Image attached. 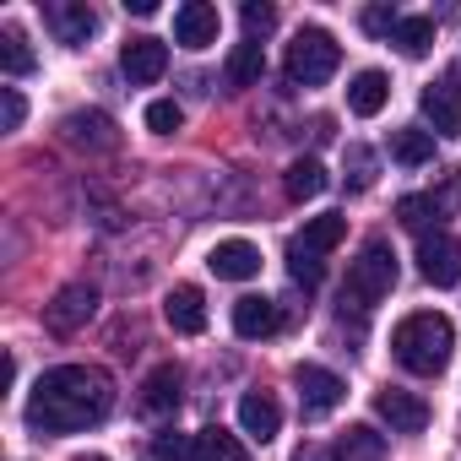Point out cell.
I'll list each match as a JSON object with an SVG mask.
<instances>
[{
    "label": "cell",
    "mask_w": 461,
    "mask_h": 461,
    "mask_svg": "<svg viewBox=\"0 0 461 461\" xmlns=\"http://www.w3.org/2000/svg\"><path fill=\"white\" fill-rule=\"evenodd\" d=\"M114 407V380L93 364H60L50 369L28 396V429L33 434H77L104 423Z\"/></svg>",
    "instance_id": "1"
},
{
    "label": "cell",
    "mask_w": 461,
    "mask_h": 461,
    "mask_svg": "<svg viewBox=\"0 0 461 461\" xmlns=\"http://www.w3.org/2000/svg\"><path fill=\"white\" fill-rule=\"evenodd\" d=\"M450 348H456V326L439 310H418L391 331V353L407 375H439L450 364Z\"/></svg>",
    "instance_id": "2"
},
{
    "label": "cell",
    "mask_w": 461,
    "mask_h": 461,
    "mask_svg": "<svg viewBox=\"0 0 461 461\" xmlns=\"http://www.w3.org/2000/svg\"><path fill=\"white\" fill-rule=\"evenodd\" d=\"M337 66H342V44L326 28H299L294 33V44H288V82L321 87V82L337 77Z\"/></svg>",
    "instance_id": "3"
},
{
    "label": "cell",
    "mask_w": 461,
    "mask_h": 461,
    "mask_svg": "<svg viewBox=\"0 0 461 461\" xmlns=\"http://www.w3.org/2000/svg\"><path fill=\"white\" fill-rule=\"evenodd\" d=\"M391 288H396V250H391L385 240H369V245L358 250V261L348 267V299H353L358 310H369V304H380Z\"/></svg>",
    "instance_id": "4"
},
{
    "label": "cell",
    "mask_w": 461,
    "mask_h": 461,
    "mask_svg": "<svg viewBox=\"0 0 461 461\" xmlns=\"http://www.w3.org/2000/svg\"><path fill=\"white\" fill-rule=\"evenodd\" d=\"M418 272H423V283H434V288H456L461 283V240L456 234H423L418 240Z\"/></svg>",
    "instance_id": "5"
},
{
    "label": "cell",
    "mask_w": 461,
    "mask_h": 461,
    "mask_svg": "<svg viewBox=\"0 0 461 461\" xmlns=\"http://www.w3.org/2000/svg\"><path fill=\"white\" fill-rule=\"evenodd\" d=\"M93 310H98V288L93 283H66L55 294V304H44V326L55 337H71V331H82L93 321Z\"/></svg>",
    "instance_id": "6"
},
{
    "label": "cell",
    "mask_w": 461,
    "mask_h": 461,
    "mask_svg": "<svg viewBox=\"0 0 461 461\" xmlns=\"http://www.w3.org/2000/svg\"><path fill=\"white\" fill-rule=\"evenodd\" d=\"M294 385H299V407H304L310 418L337 412L342 396H348V385H342L331 369H321V364H299V369H294Z\"/></svg>",
    "instance_id": "7"
},
{
    "label": "cell",
    "mask_w": 461,
    "mask_h": 461,
    "mask_svg": "<svg viewBox=\"0 0 461 461\" xmlns=\"http://www.w3.org/2000/svg\"><path fill=\"white\" fill-rule=\"evenodd\" d=\"M375 412L391 423V434H423L429 429V402L412 396V391H396V385H385L375 396Z\"/></svg>",
    "instance_id": "8"
},
{
    "label": "cell",
    "mask_w": 461,
    "mask_h": 461,
    "mask_svg": "<svg viewBox=\"0 0 461 461\" xmlns=\"http://www.w3.org/2000/svg\"><path fill=\"white\" fill-rule=\"evenodd\" d=\"M206 267H212L217 283H250V277L261 272V250H256L250 240H222V245H212Z\"/></svg>",
    "instance_id": "9"
},
{
    "label": "cell",
    "mask_w": 461,
    "mask_h": 461,
    "mask_svg": "<svg viewBox=\"0 0 461 461\" xmlns=\"http://www.w3.org/2000/svg\"><path fill=\"white\" fill-rule=\"evenodd\" d=\"M120 71L131 77V87H152L168 71V44L163 39H131L120 50Z\"/></svg>",
    "instance_id": "10"
},
{
    "label": "cell",
    "mask_w": 461,
    "mask_h": 461,
    "mask_svg": "<svg viewBox=\"0 0 461 461\" xmlns=\"http://www.w3.org/2000/svg\"><path fill=\"white\" fill-rule=\"evenodd\" d=\"M217 28H222V17H217V6H206V0H185V6L174 12V39H179L185 50L217 44Z\"/></svg>",
    "instance_id": "11"
},
{
    "label": "cell",
    "mask_w": 461,
    "mask_h": 461,
    "mask_svg": "<svg viewBox=\"0 0 461 461\" xmlns=\"http://www.w3.org/2000/svg\"><path fill=\"white\" fill-rule=\"evenodd\" d=\"M66 141L71 147H87V152H114L120 147V136H114V120L109 114H98V109H82V114H66Z\"/></svg>",
    "instance_id": "12"
},
{
    "label": "cell",
    "mask_w": 461,
    "mask_h": 461,
    "mask_svg": "<svg viewBox=\"0 0 461 461\" xmlns=\"http://www.w3.org/2000/svg\"><path fill=\"white\" fill-rule=\"evenodd\" d=\"M163 315H168V326H174L179 337H201V331H206V299H201V288L179 283V288L163 299Z\"/></svg>",
    "instance_id": "13"
},
{
    "label": "cell",
    "mask_w": 461,
    "mask_h": 461,
    "mask_svg": "<svg viewBox=\"0 0 461 461\" xmlns=\"http://www.w3.org/2000/svg\"><path fill=\"white\" fill-rule=\"evenodd\" d=\"M179 385H185L179 364H158V369L141 380V412H152V418H168V412L179 407Z\"/></svg>",
    "instance_id": "14"
},
{
    "label": "cell",
    "mask_w": 461,
    "mask_h": 461,
    "mask_svg": "<svg viewBox=\"0 0 461 461\" xmlns=\"http://www.w3.org/2000/svg\"><path fill=\"white\" fill-rule=\"evenodd\" d=\"M277 326H283V315H277V304H272V299L250 294V299H240V304H234V331H240L245 342H267Z\"/></svg>",
    "instance_id": "15"
},
{
    "label": "cell",
    "mask_w": 461,
    "mask_h": 461,
    "mask_svg": "<svg viewBox=\"0 0 461 461\" xmlns=\"http://www.w3.org/2000/svg\"><path fill=\"white\" fill-rule=\"evenodd\" d=\"M423 120L434 125V136H461V93L450 87V82H439V87H423Z\"/></svg>",
    "instance_id": "16"
},
{
    "label": "cell",
    "mask_w": 461,
    "mask_h": 461,
    "mask_svg": "<svg viewBox=\"0 0 461 461\" xmlns=\"http://www.w3.org/2000/svg\"><path fill=\"white\" fill-rule=\"evenodd\" d=\"M240 423H245V434L250 439H277V429H283V407L267 396V391H250L245 402H240Z\"/></svg>",
    "instance_id": "17"
},
{
    "label": "cell",
    "mask_w": 461,
    "mask_h": 461,
    "mask_svg": "<svg viewBox=\"0 0 461 461\" xmlns=\"http://www.w3.org/2000/svg\"><path fill=\"white\" fill-rule=\"evenodd\" d=\"M50 23H55L60 44H87L98 33V12L87 6V0H60V6L50 12Z\"/></svg>",
    "instance_id": "18"
},
{
    "label": "cell",
    "mask_w": 461,
    "mask_h": 461,
    "mask_svg": "<svg viewBox=\"0 0 461 461\" xmlns=\"http://www.w3.org/2000/svg\"><path fill=\"white\" fill-rule=\"evenodd\" d=\"M385 98H391L385 71H358V77L348 82V109H353L358 120H375V114L385 109Z\"/></svg>",
    "instance_id": "19"
},
{
    "label": "cell",
    "mask_w": 461,
    "mask_h": 461,
    "mask_svg": "<svg viewBox=\"0 0 461 461\" xmlns=\"http://www.w3.org/2000/svg\"><path fill=\"white\" fill-rule=\"evenodd\" d=\"M342 240H348V217H342V212H326V217H310V222H304V234H299L294 245H304L310 256H331Z\"/></svg>",
    "instance_id": "20"
},
{
    "label": "cell",
    "mask_w": 461,
    "mask_h": 461,
    "mask_svg": "<svg viewBox=\"0 0 461 461\" xmlns=\"http://www.w3.org/2000/svg\"><path fill=\"white\" fill-rule=\"evenodd\" d=\"M391 158H396L402 168H423V163H434V131H418V125L391 131Z\"/></svg>",
    "instance_id": "21"
},
{
    "label": "cell",
    "mask_w": 461,
    "mask_h": 461,
    "mask_svg": "<svg viewBox=\"0 0 461 461\" xmlns=\"http://www.w3.org/2000/svg\"><path fill=\"white\" fill-rule=\"evenodd\" d=\"M337 461H385V434H375L369 423H353L337 439Z\"/></svg>",
    "instance_id": "22"
},
{
    "label": "cell",
    "mask_w": 461,
    "mask_h": 461,
    "mask_svg": "<svg viewBox=\"0 0 461 461\" xmlns=\"http://www.w3.org/2000/svg\"><path fill=\"white\" fill-rule=\"evenodd\" d=\"M195 461H250V456H245L240 434H228L222 423H212V429L195 434Z\"/></svg>",
    "instance_id": "23"
},
{
    "label": "cell",
    "mask_w": 461,
    "mask_h": 461,
    "mask_svg": "<svg viewBox=\"0 0 461 461\" xmlns=\"http://www.w3.org/2000/svg\"><path fill=\"white\" fill-rule=\"evenodd\" d=\"M288 201H315L331 179H326V168H321V158H299V163H288Z\"/></svg>",
    "instance_id": "24"
},
{
    "label": "cell",
    "mask_w": 461,
    "mask_h": 461,
    "mask_svg": "<svg viewBox=\"0 0 461 461\" xmlns=\"http://www.w3.org/2000/svg\"><path fill=\"white\" fill-rule=\"evenodd\" d=\"M391 39H396V50H402L407 60H423V55L434 50V17H402Z\"/></svg>",
    "instance_id": "25"
},
{
    "label": "cell",
    "mask_w": 461,
    "mask_h": 461,
    "mask_svg": "<svg viewBox=\"0 0 461 461\" xmlns=\"http://www.w3.org/2000/svg\"><path fill=\"white\" fill-rule=\"evenodd\" d=\"M261 71H267V55H261V44L250 39V44H240L234 55H228V87H256L261 82Z\"/></svg>",
    "instance_id": "26"
},
{
    "label": "cell",
    "mask_w": 461,
    "mask_h": 461,
    "mask_svg": "<svg viewBox=\"0 0 461 461\" xmlns=\"http://www.w3.org/2000/svg\"><path fill=\"white\" fill-rule=\"evenodd\" d=\"M33 66H39V60H33L23 28H0V71H6V77H28Z\"/></svg>",
    "instance_id": "27"
},
{
    "label": "cell",
    "mask_w": 461,
    "mask_h": 461,
    "mask_svg": "<svg viewBox=\"0 0 461 461\" xmlns=\"http://www.w3.org/2000/svg\"><path fill=\"white\" fill-rule=\"evenodd\" d=\"M396 217H402V228L429 234V222H439V206H434V195H402L396 201Z\"/></svg>",
    "instance_id": "28"
},
{
    "label": "cell",
    "mask_w": 461,
    "mask_h": 461,
    "mask_svg": "<svg viewBox=\"0 0 461 461\" xmlns=\"http://www.w3.org/2000/svg\"><path fill=\"white\" fill-rule=\"evenodd\" d=\"M152 461H195V439L179 429H158L152 434Z\"/></svg>",
    "instance_id": "29"
},
{
    "label": "cell",
    "mask_w": 461,
    "mask_h": 461,
    "mask_svg": "<svg viewBox=\"0 0 461 461\" xmlns=\"http://www.w3.org/2000/svg\"><path fill=\"white\" fill-rule=\"evenodd\" d=\"M288 272H294V283H304V288H321V277H326L321 256H310L304 245H288Z\"/></svg>",
    "instance_id": "30"
},
{
    "label": "cell",
    "mask_w": 461,
    "mask_h": 461,
    "mask_svg": "<svg viewBox=\"0 0 461 461\" xmlns=\"http://www.w3.org/2000/svg\"><path fill=\"white\" fill-rule=\"evenodd\" d=\"M147 125H152L158 136H174V131L185 125V109H179L174 98H158V104H147Z\"/></svg>",
    "instance_id": "31"
},
{
    "label": "cell",
    "mask_w": 461,
    "mask_h": 461,
    "mask_svg": "<svg viewBox=\"0 0 461 461\" xmlns=\"http://www.w3.org/2000/svg\"><path fill=\"white\" fill-rule=\"evenodd\" d=\"M240 17H245V33H250V39H267V33L277 28V12L261 6V0H245V12H240Z\"/></svg>",
    "instance_id": "32"
},
{
    "label": "cell",
    "mask_w": 461,
    "mask_h": 461,
    "mask_svg": "<svg viewBox=\"0 0 461 461\" xmlns=\"http://www.w3.org/2000/svg\"><path fill=\"white\" fill-rule=\"evenodd\" d=\"M28 120V104H23V93L17 87H0V125H6V131H17Z\"/></svg>",
    "instance_id": "33"
},
{
    "label": "cell",
    "mask_w": 461,
    "mask_h": 461,
    "mask_svg": "<svg viewBox=\"0 0 461 461\" xmlns=\"http://www.w3.org/2000/svg\"><path fill=\"white\" fill-rule=\"evenodd\" d=\"M434 206H439V217H450V212H461V174H439V195H434Z\"/></svg>",
    "instance_id": "34"
},
{
    "label": "cell",
    "mask_w": 461,
    "mask_h": 461,
    "mask_svg": "<svg viewBox=\"0 0 461 461\" xmlns=\"http://www.w3.org/2000/svg\"><path fill=\"white\" fill-rule=\"evenodd\" d=\"M396 23H402V17H396L391 6H369V12H364V28H369V33H396Z\"/></svg>",
    "instance_id": "35"
},
{
    "label": "cell",
    "mask_w": 461,
    "mask_h": 461,
    "mask_svg": "<svg viewBox=\"0 0 461 461\" xmlns=\"http://www.w3.org/2000/svg\"><path fill=\"white\" fill-rule=\"evenodd\" d=\"M348 163H353V190H364V185L375 179V158H369L364 147H353V152H348Z\"/></svg>",
    "instance_id": "36"
},
{
    "label": "cell",
    "mask_w": 461,
    "mask_h": 461,
    "mask_svg": "<svg viewBox=\"0 0 461 461\" xmlns=\"http://www.w3.org/2000/svg\"><path fill=\"white\" fill-rule=\"evenodd\" d=\"M294 461H337V450H326V445H304Z\"/></svg>",
    "instance_id": "37"
},
{
    "label": "cell",
    "mask_w": 461,
    "mask_h": 461,
    "mask_svg": "<svg viewBox=\"0 0 461 461\" xmlns=\"http://www.w3.org/2000/svg\"><path fill=\"white\" fill-rule=\"evenodd\" d=\"M125 12H136V17H152V12H158V0H125Z\"/></svg>",
    "instance_id": "38"
},
{
    "label": "cell",
    "mask_w": 461,
    "mask_h": 461,
    "mask_svg": "<svg viewBox=\"0 0 461 461\" xmlns=\"http://www.w3.org/2000/svg\"><path fill=\"white\" fill-rule=\"evenodd\" d=\"M71 461H109V456H71Z\"/></svg>",
    "instance_id": "39"
}]
</instances>
